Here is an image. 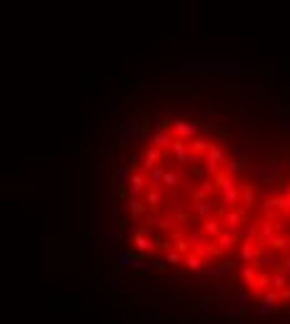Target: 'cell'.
I'll return each instance as SVG.
<instances>
[{"instance_id": "6da1fadb", "label": "cell", "mask_w": 290, "mask_h": 324, "mask_svg": "<svg viewBox=\"0 0 290 324\" xmlns=\"http://www.w3.org/2000/svg\"><path fill=\"white\" fill-rule=\"evenodd\" d=\"M215 187L220 190V204L223 207H233V204H238V199H240V190L235 187V180L230 177V172H218L215 175Z\"/></svg>"}, {"instance_id": "7a4b0ae2", "label": "cell", "mask_w": 290, "mask_h": 324, "mask_svg": "<svg viewBox=\"0 0 290 324\" xmlns=\"http://www.w3.org/2000/svg\"><path fill=\"white\" fill-rule=\"evenodd\" d=\"M225 162H228L225 150L220 145H210V150L205 152V170H208V175H218L220 165H225Z\"/></svg>"}, {"instance_id": "3957f363", "label": "cell", "mask_w": 290, "mask_h": 324, "mask_svg": "<svg viewBox=\"0 0 290 324\" xmlns=\"http://www.w3.org/2000/svg\"><path fill=\"white\" fill-rule=\"evenodd\" d=\"M198 128H200L198 123H188V120H175V123H170V132H173V137H178V140H193Z\"/></svg>"}, {"instance_id": "277c9868", "label": "cell", "mask_w": 290, "mask_h": 324, "mask_svg": "<svg viewBox=\"0 0 290 324\" xmlns=\"http://www.w3.org/2000/svg\"><path fill=\"white\" fill-rule=\"evenodd\" d=\"M260 252H263V247H260L253 237H245V240H243V245H240V259H243V262L255 264L258 257H260Z\"/></svg>"}, {"instance_id": "5b68a950", "label": "cell", "mask_w": 290, "mask_h": 324, "mask_svg": "<svg viewBox=\"0 0 290 324\" xmlns=\"http://www.w3.org/2000/svg\"><path fill=\"white\" fill-rule=\"evenodd\" d=\"M150 190V177L143 175V172H133L130 175V180H128V192L130 197H138V194H143Z\"/></svg>"}, {"instance_id": "8992f818", "label": "cell", "mask_w": 290, "mask_h": 324, "mask_svg": "<svg viewBox=\"0 0 290 324\" xmlns=\"http://www.w3.org/2000/svg\"><path fill=\"white\" fill-rule=\"evenodd\" d=\"M193 252H195L198 257H203V259L220 257V255H223L215 245H210V240H205V237H200V240H195V242H193Z\"/></svg>"}, {"instance_id": "52a82bcc", "label": "cell", "mask_w": 290, "mask_h": 324, "mask_svg": "<svg viewBox=\"0 0 290 324\" xmlns=\"http://www.w3.org/2000/svg\"><path fill=\"white\" fill-rule=\"evenodd\" d=\"M223 225H225V222H220L218 217H210V220H203V222H200V230H203L205 240H213V242H215L218 237H220V235L225 232V230H223Z\"/></svg>"}, {"instance_id": "ba28073f", "label": "cell", "mask_w": 290, "mask_h": 324, "mask_svg": "<svg viewBox=\"0 0 290 324\" xmlns=\"http://www.w3.org/2000/svg\"><path fill=\"white\" fill-rule=\"evenodd\" d=\"M148 232H150V227H143V230H138V232L133 235V245H135L140 252H153V250L158 247V245L148 237Z\"/></svg>"}, {"instance_id": "9c48e42d", "label": "cell", "mask_w": 290, "mask_h": 324, "mask_svg": "<svg viewBox=\"0 0 290 324\" xmlns=\"http://www.w3.org/2000/svg\"><path fill=\"white\" fill-rule=\"evenodd\" d=\"M170 152H173V160L178 162V165H185L188 160H190V150H188V145H185V140H173V147H170Z\"/></svg>"}, {"instance_id": "30bf717a", "label": "cell", "mask_w": 290, "mask_h": 324, "mask_svg": "<svg viewBox=\"0 0 290 324\" xmlns=\"http://www.w3.org/2000/svg\"><path fill=\"white\" fill-rule=\"evenodd\" d=\"M173 132L170 130H158L155 135H153V140H150V145L153 147H158V150H170L173 147Z\"/></svg>"}, {"instance_id": "8fae6325", "label": "cell", "mask_w": 290, "mask_h": 324, "mask_svg": "<svg viewBox=\"0 0 290 324\" xmlns=\"http://www.w3.org/2000/svg\"><path fill=\"white\" fill-rule=\"evenodd\" d=\"M145 225L148 227H155V230H173L175 220H173V214H158V217H148Z\"/></svg>"}, {"instance_id": "7c38bea8", "label": "cell", "mask_w": 290, "mask_h": 324, "mask_svg": "<svg viewBox=\"0 0 290 324\" xmlns=\"http://www.w3.org/2000/svg\"><path fill=\"white\" fill-rule=\"evenodd\" d=\"M160 152H163V150H158V147H153V145H150V147L143 152V170H145V172H150L153 167H158Z\"/></svg>"}, {"instance_id": "4fadbf2b", "label": "cell", "mask_w": 290, "mask_h": 324, "mask_svg": "<svg viewBox=\"0 0 290 324\" xmlns=\"http://www.w3.org/2000/svg\"><path fill=\"white\" fill-rule=\"evenodd\" d=\"M288 279H290V274L288 272H283L280 267L270 274V289H275V292H280V289H285L288 287Z\"/></svg>"}, {"instance_id": "5bb4252c", "label": "cell", "mask_w": 290, "mask_h": 324, "mask_svg": "<svg viewBox=\"0 0 290 324\" xmlns=\"http://www.w3.org/2000/svg\"><path fill=\"white\" fill-rule=\"evenodd\" d=\"M145 209H148V204H143L138 197H128V217H130V220H138V217H143Z\"/></svg>"}, {"instance_id": "9a60e30c", "label": "cell", "mask_w": 290, "mask_h": 324, "mask_svg": "<svg viewBox=\"0 0 290 324\" xmlns=\"http://www.w3.org/2000/svg\"><path fill=\"white\" fill-rule=\"evenodd\" d=\"M283 259L278 257L275 252H260V257L255 262V267H265V269H273V267H278Z\"/></svg>"}, {"instance_id": "2e32d148", "label": "cell", "mask_w": 290, "mask_h": 324, "mask_svg": "<svg viewBox=\"0 0 290 324\" xmlns=\"http://www.w3.org/2000/svg\"><path fill=\"white\" fill-rule=\"evenodd\" d=\"M145 204H148L150 209H160V204H163V194H160V190H158L155 185H150V190L145 192Z\"/></svg>"}, {"instance_id": "e0dca14e", "label": "cell", "mask_w": 290, "mask_h": 324, "mask_svg": "<svg viewBox=\"0 0 290 324\" xmlns=\"http://www.w3.org/2000/svg\"><path fill=\"white\" fill-rule=\"evenodd\" d=\"M235 242H238V240H235L230 232H223V235H220V237L215 240V247L220 250V252H223V255H225V252H230V250L235 247Z\"/></svg>"}, {"instance_id": "ac0fdd59", "label": "cell", "mask_w": 290, "mask_h": 324, "mask_svg": "<svg viewBox=\"0 0 290 324\" xmlns=\"http://www.w3.org/2000/svg\"><path fill=\"white\" fill-rule=\"evenodd\" d=\"M240 277H243V282H245L248 287H255V282H258V269H255V264H245V267L240 269Z\"/></svg>"}, {"instance_id": "d6986e66", "label": "cell", "mask_w": 290, "mask_h": 324, "mask_svg": "<svg viewBox=\"0 0 290 324\" xmlns=\"http://www.w3.org/2000/svg\"><path fill=\"white\" fill-rule=\"evenodd\" d=\"M185 267H188L190 272H203V269H205V259L198 257L195 252H190V255H185Z\"/></svg>"}, {"instance_id": "ffe728a7", "label": "cell", "mask_w": 290, "mask_h": 324, "mask_svg": "<svg viewBox=\"0 0 290 324\" xmlns=\"http://www.w3.org/2000/svg\"><path fill=\"white\" fill-rule=\"evenodd\" d=\"M180 177H183V167H178V170H168V172H165V177H163V185L173 190V187H178Z\"/></svg>"}, {"instance_id": "44dd1931", "label": "cell", "mask_w": 290, "mask_h": 324, "mask_svg": "<svg viewBox=\"0 0 290 324\" xmlns=\"http://www.w3.org/2000/svg\"><path fill=\"white\" fill-rule=\"evenodd\" d=\"M275 214H278L275 197H268V199L263 202V220H270V222H275Z\"/></svg>"}, {"instance_id": "7402d4cb", "label": "cell", "mask_w": 290, "mask_h": 324, "mask_svg": "<svg viewBox=\"0 0 290 324\" xmlns=\"http://www.w3.org/2000/svg\"><path fill=\"white\" fill-rule=\"evenodd\" d=\"M195 214L200 217V222H203V220H210V214H213V204H210L208 199L195 202Z\"/></svg>"}, {"instance_id": "603a6c76", "label": "cell", "mask_w": 290, "mask_h": 324, "mask_svg": "<svg viewBox=\"0 0 290 324\" xmlns=\"http://www.w3.org/2000/svg\"><path fill=\"white\" fill-rule=\"evenodd\" d=\"M230 267H233V262H220V264H215V267H205L203 274H205V277H220V274H225Z\"/></svg>"}, {"instance_id": "cb8c5ba5", "label": "cell", "mask_w": 290, "mask_h": 324, "mask_svg": "<svg viewBox=\"0 0 290 324\" xmlns=\"http://www.w3.org/2000/svg\"><path fill=\"white\" fill-rule=\"evenodd\" d=\"M210 145H213V142H208V140H203V137H193V140H190V152H200V155H203V152L210 150Z\"/></svg>"}, {"instance_id": "d4e9b609", "label": "cell", "mask_w": 290, "mask_h": 324, "mask_svg": "<svg viewBox=\"0 0 290 324\" xmlns=\"http://www.w3.org/2000/svg\"><path fill=\"white\" fill-rule=\"evenodd\" d=\"M165 172H168V170H165L163 165L153 167V170L148 172V177H150V185H155V187H158V185H163V177H165Z\"/></svg>"}, {"instance_id": "484cf974", "label": "cell", "mask_w": 290, "mask_h": 324, "mask_svg": "<svg viewBox=\"0 0 290 324\" xmlns=\"http://www.w3.org/2000/svg\"><path fill=\"white\" fill-rule=\"evenodd\" d=\"M190 245H193V242H190V240H185V237H175V240H173V247H175L180 255H190V252H193V250H190Z\"/></svg>"}, {"instance_id": "4316f807", "label": "cell", "mask_w": 290, "mask_h": 324, "mask_svg": "<svg viewBox=\"0 0 290 324\" xmlns=\"http://www.w3.org/2000/svg\"><path fill=\"white\" fill-rule=\"evenodd\" d=\"M240 199H243L245 209H250V207L255 204V190H253L250 185H245V187H243V194H240Z\"/></svg>"}, {"instance_id": "83f0119b", "label": "cell", "mask_w": 290, "mask_h": 324, "mask_svg": "<svg viewBox=\"0 0 290 324\" xmlns=\"http://www.w3.org/2000/svg\"><path fill=\"white\" fill-rule=\"evenodd\" d=\"M280 172V165L278 162H270L268 167H258V175H263V177H275Z\"/></svg>"}, {"instance_id": "f1b7e54d", "label": "cell", "mask_w": 290, "mask_h": 324, "mask_svg": "<svg viewBox=\"0 0 290 324\" xmlns=\"http://www.w3.org/2000/svg\"><path fill=\"white\" fill-rule=\"evenodd\" d=\"M168 199L173 202V209H185V197L183 194H178V192H168Z\"/></svg>"}, {"instance_id": "f546056e", "label": "cell", "mask_w": 290, "mask_h": 324, "mask_svg": "<svg viewBox=\"0 0 290 324\" xmlns=\"http://www.w3.org/2000/svg\"><path fill=\"white\" fill-rule=\"evenodd\" d=\"M280 299V292H275V289H270V292H265V294H260V304H275Z\"/></svg>"}, {"instance_id": "4dcf8cb0", "label": "cell", "mask_w": 290, "mask_h": 324, "mask_svg": "<svg viewBox=\"0 0 290 324\" xmlns=\"http://www.w3.org/2000/svg\"><path fill=\"white\" fill-rule=\"evenodd\" d=\"M270 250L273 252H285V250H290V237H275V242H273Z\"/></svg>"}, {"instance_id": "1f68e13d", "label": "cell", "mask_w": 290, "mask_h": 324, "mask_svg": "<svg viewBox=\"0 0 290 324\" xmlns=\"http://www.w3.org/2000/svg\"><path fill=\"white\" fill-rule=\"evenodd\" d=\"M115 177H118V185H128L130 175H128V165H125V162H123V165H118V172H115Z\"/></svg>"}, {"instance_id": "d6a6232c", "label": "cell", "mask_w": 290, "mask_h": 324, "mask_svg": "<svg viewBox=\"0 0 290 324\" xmlns=\"http://www.w3.org/2000/svg\"><path fill=\"white\" fill-rule=\"evenodd\" d=\"M238 312L240 314H248V292L245 289L238 292Z\"/></svg>"}, {"instance_id": "836d02e7", "label": "cell", "mask_w": 290, "mask_h": 324, "mask_svg": "<svg viewBox=\"0 0 290 324\" xmlns=\"http://www.w3.org/2000/svg\"><path fill=\"white\" fill-rule=\"evenodd\" d=\"M183 259H185V255H180L178 250H170V252H165V262H168V264H180Z\"/></svg>"}, {"instance_id": "e575fe53", "label": "cell", "mask_w": 290, "mask_h": 324, "mask_svg": "<svg viewBox=\"0 0 290 324\" xmlns=\"http://www.w3.org/2000/svg\"><path fill=\"white\" fill-rule=\"evenodd\" d=\"M268 287H270V274H258L255 289H268Z\"/></svg>"}, {"instance_id": "d590c367", "label": "cell", "mask_w": 290, "mask_h": 324, "mask_svg": "<svg viewBox=\"0 0 290 324\" xmlns=\"http://www.w3.org/2000/svg\"><path fill=\"white\" fill-rule=\"evenodd\" d=\"M173 220H175V222H190V214H188L185 209H175V212H173Z\"/></svg>"}, {"instance_id": "8d00e7d4", "label": "cell", "mask_w": 290, "mask_h": 324, "mask_svg": "<svg viewBox=\"0 0 290 324\" xmlns=\"http://www.w3.org/2000/svg\"><path fill=\"white\" fill-rule=\"evenodd\" d=\"M188 194H190L193 199H198V202H203V199H205V194H208V192H205L203 187H195V190H190V192H188Z\"/></svg>"}, {"instance_id": "74e56055", "label": "cell", "mask_w": 290, "mask_h": 324, "mask_svg": "<svg viewBox=\"0 0 290 324\" xmlns=\"http://www.w3.org/2000/svg\"><path fill=\"white\" fill-rule=\"evenodd\" d=\"M275 235L278 237H288V225L285 222H275Z\"/></svg>"}, {"instance_id": "f35d334b", "label": "cell", "mask_w": 290, "mask_h": 324, "mask_svg": "<svg viewBox=\"0 0 290 324\" xmlns=\"http://www.w3.org/2000/svg\"><path fill=\"white\" fill-rule=\"evenodd\" d=\"M200 187H203V190H205L208 194L215 190V185H213V180H210V177H208V180H203V182H200Z\"/></svg>"}, {"instance_id": "ab89813d", "label": "cell", "mask_w": 290, "mask_h": 324, "mask_svg": "<svg viewBox=\"0 0 290 324\" xmlns=\"http://www.w3.org/2000/svg\"><path fill=\"white\" fill-rule=\"evenodd\" d=\"M225 165H228V172H233V175H235V172H240V162H238V160H233V162H225Z\"/></svg>"}, {"instance_id": "60d3db41", "label": "cell", "mask_w": 290, "mask_h": 324, "mask_svg": "<svg viewBox=\"0 0 290 324\" xmlns=\"http://www.w3.org/2000/svg\"><path fill=\"white\" fill-rule=\"evenodd\" d=\"M258 314H260V317H268V314H273V307H270V304H263Z\"/></svg>"}, {"instance_id": "b9f144b4", "label": "cell", "mask_w": 290, "mask_h": 324, "mask_svg": "<svg viewBox=\"0 0 290 324\" xmlns=\"http://www.w3.org/2000/svg\"><path fill=\"white\" fill-rule=\"evenodd\" d=\"M280 269H283V272H288L290 274V255L285 259H283V262H280Z\"/></svg>"}, {"instance_id": "7bdbcfd3", "label": "cell", "mask_w": 290, "mask_h": 324, "mask_svg": "<svg viewBox=\"0 0 290 324\" xmlns=\"http://www.w3.org/2000/svg\"><path fill=\"white\" fill-rule=\"evenodd\" d=\"M190 162H203V155L200 152H190Z\"/></svg>"}, {"instance_id": "ee69618b", "label": "cell", "mask_w": 290, "mask_h": 324, "mask_svg": "<svg viewBox=\"0 0 290 324\" xmlns=\"http://www.w3.org/2000/svg\"><path fill=\"white\" fill-rule=\"evenodd\" d=\"M280 299H285V302H290V287H285V289H280Z\"/></svg>"}, {"instance_id": "f6af8a7d", "label": "cell", "mask_w": 290, "mask_h": 324, "mask_svg": "<svg viewBox=\"0 0 290 324\" xmlns=\"http://www.w3.org/2000/svg\"><path fill=\"white\" fill-rule=\"evenodd\" d=\"M280 194L285 197V194H290V185H285V187H280Z\"/></svg>"}, {"instance_id": "bcb514c9", "label": "cell", "mask_w": 290, "mask_h": 324, "mask_svg": "<svg viewBox=\"0 0 290 324\" xmlns=\"http://www.w3.org/2000/svg\"><path fill=\"white\" fill-rule=\"evenodd\" d=\"M288 172H290V162H288Z\"/></svg>"}]
</instances>
